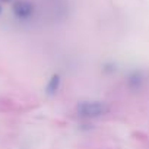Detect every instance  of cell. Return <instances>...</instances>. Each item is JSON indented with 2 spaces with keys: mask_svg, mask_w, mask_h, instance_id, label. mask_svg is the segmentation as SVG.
<instances>
[{
  "mask_svg": "<svg viewBox=\"0 0 149 149\" xmlns=\"http://www.w3.org/2000/svg\"><path fill=\"white\" fill-rule=\"evenodd\" d=\"M60 82H61V79H60L58 74H53L51 79H50V82L47 84V88H45V91H47V94H48L50 97H53V95L57 94V91H58V88H60Z\"/></svg>",
  "mask_w": 149,
  "mask_h": 149,
  "instance_id": "obj_3",
  "label": "cell"
},
{
  "mask_svg": "<svg viewBox=\"0 0 149 149\" xmlns=\"http://www.w3.org/2000/svg\"><path fill=\"white\" fill-rule=\"evenodd\" d=\"M3 2H9V0H3Z\"/></svg>",
  "mask_w": 149,
  "mask_h": 149,
  "instance_id": "obj_5",
  "label": "cell"
},
{
  "mask_svg": "<svg viewBox=\"0 0 149 149\" xmlns=\"http://www.w3.org/2000/svg\"><path fill=\"white\" fill-rule=\"evenodd\" d=\"M13 13L18 19H28L34 13V6L25 0H18L13 3Z\"/></svg>",
  "mask_w": 149,
  "mask_h": 149,
  "instance_id": "obj_2",
  "label": "cell"
},
{
  "mask_svg": "<svg viewBox=\"0 0 149 149\" xmlns=\"http://www.w3.org/2000/svg\"><path fill=\"white\" fill-rule=\"evenodd\" d=\"M76 113L82 118H100L110 113V105L102 101H86L76 105Z\"/></svg>",
  "mask_w": 149,
  "mask_h": 149,
  "instance_id": "obj_1",
  "label": "cell"
},
{
  "mask_svg": "<svg viewBox=\"0 0 149 149\" xmlns=\"http://www.w3.org/2000/svg\"><path fill=\"white\" fill-rule=\"evenodd\" d=\"M0 13H2V8H0Z\"/></svg>",
  "mask_w": 149,
  "mask_h": 149,
  "instance_id": "obj_4",
  "label": "cell"
}]
</instances>
